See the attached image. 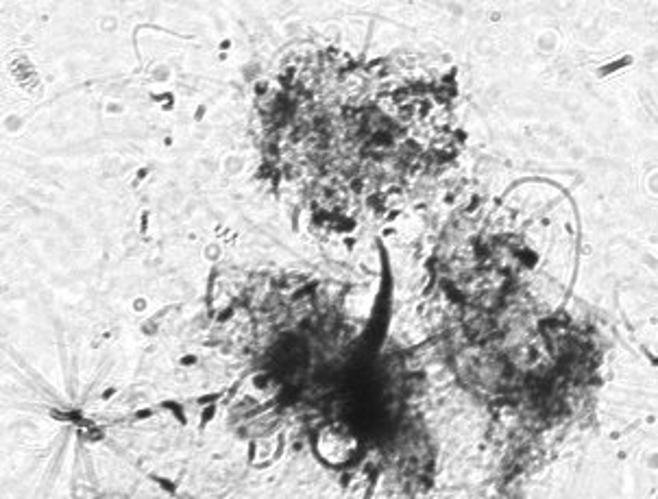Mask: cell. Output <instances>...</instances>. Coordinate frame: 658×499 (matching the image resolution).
I'll use <instances>...</instances> for the list:
<instances>
[{
	"instance_id": "cell-1",
	"label": "cell",
	"mask_w": 658,
	"mask_h": 499,
	"mask_svg": "<svg viewBox=\"0 0 658 499\" xmlns=\"http://www.w3.org/2000/svg\"><path fill=\"white\" fill-rule=\"evenodd\" d=\"M325 436L332 441V450L325 454L327 460H332V463H343L345 458L351 456V450H353V441H347L345 434H334V432H327Z\"/></svg>"
}]
</instances>
